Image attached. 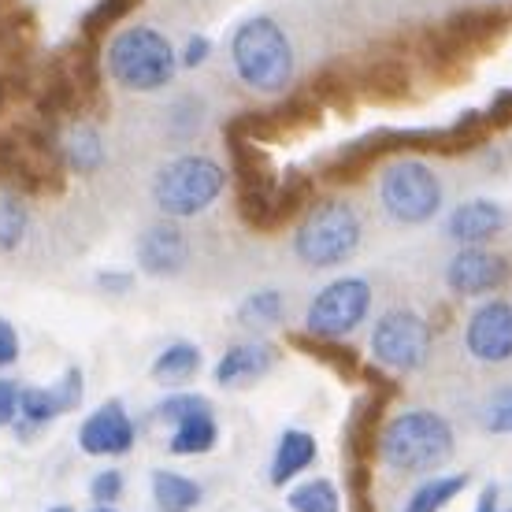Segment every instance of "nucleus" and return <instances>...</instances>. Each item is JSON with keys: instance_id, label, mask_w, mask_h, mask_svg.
I'll use <instances>...</instances> for the list:
<instances>
[{"instance_id": "f257e3e1", "label": "nucleus", "mask_w": 512, "mask_h": 512, "mask_svg": "<svg viewBox=\"0 0 512 512\" xmlns=\"http://www.w3.org/2000/svg\"><path fill=\"white\" fill-rule=\"evenodd\" d=\"M379 457L401 475H431L453 457V427L431 409L397 412L379 431Z\"/></svg>"}, {"instance_id": "f03ea898", "label": "nucleus", "mask_w": 512, "mask_h": 512, "mask_svg": "<svg viewBox=\"0 0 512 512\" xmlns=\"http://www.w3.org/2000/svg\"><path fill=\"white\" fill-rule=\"evenodd\" d=\"M104 67L130 93L167 90L179 75V52L153 26H127L104 49Z\"/></svg>"}, {"instance_id": "7ed1b4c3", "label": "nucleus", "mask_w": 512, "mask_h": 512, "mask_svg": "<svg viewBox=\"0 0 512 512\" xmlns=\"http://www.w3.org/2000/svg\"><path fill=\"white\" fill-rule=\"evenodd\" d=\"M231 64L249 90L282 93L294 82V45L271 15H253L234 30Z\"/></svg>"}, {"instance_id": "20e7f679", "label": "nucleus", "mask_w": 512, "mask_h": 512, "mask_svg": "<svg viewBox=\"0 0 512 512\" xmlns=\"http://www.w3.org/2000/svg\"><path fill=\"white\" fill-rule=\"evenodd\" d=\"M360 238H364V223L357 208L342 197H331L308 208L305 219L297 223L294 253L305 268H338L360 249Z\"/></svg>"}, {"instance_id": "39448f33", "label": "nucleus", "mask_w": 512, "mask_h": 512, "mask_svg": "<svg viewBox=\"0 0 512 512\" xmlns=\"http://www.w3.org/2000/svg\"><path fill=\"white\" fill-rule=\"evenodd\" d=\"M227 190V171L205 153H186L164 164L153 179L156 208L171 219H193L208 212Z\"/></svg>"}, {"instance_id": "423d86ee", "label": "nucleus", "mask_w": 512, "mask_h": 512, "mask_svg": "<svg viewBox=\"0 0 512 512\" xmlns=\"http://www.w3.org/2000/svg\"><path fill=\"white\" fill-rule=\"evenodd\" d=\"M379 205L401 227H420L442 212V182L423 160H394L379 179Z\"/></svg>"}, {"instance_id": "0eeeda50", "label": "nucleus", "mask_w": 512, "mask_h": 512, "mask_svg": "<svg viewBox=\"0 0 512 512\" xmlns=\"http://www.w3.org/2000/svg\"><path fill=\"white\" fill-rule=\"evenodd\" d=\"M372 312V282L360 275H346L334 279L331 286H323L320 294L312 297V305L305 312V334L312 338H346L368 320Z\"/></svg>"}, {"instance_id": "6e6552de", "label": "nucleus", "mask_w": 512, "mask_h": 512, "mask_svg": "<svg viewBox=\"0 0 512 512\" xmlns=\"http://www.w3.org/2000/svg\"><path fill=\"white\" fill-rule=\"evenodd\" d=\"M372 357L390 372H416L431 357V323L412 308H390L372 327Z\"/></svg>"}, {"instance_id": "1a4fd4ad", "label": "nucleus", "mask_w": 512, "mask_h": 512, "mask_svg": "<svg viewBox=\"0 0 512 512\" xmlns=\"http://www.w3.org/2000/svg\"><path fill=\"white\" fill-rule=\"evenodd\" d=\"M156 412H160V420L175 423L171 442H167V449H171L175 457H197V453H212V449H216L219 423H216L212 405H208V397L171 394L156 405Z\"/></svg>"}, {"instance_id": "9d476101", "label": "nucleus", "mask_w": 512, "mask_h": 512, "mask_svg": "<svg viewBox=\"0 0 512 512\" xmlns=\"http://www.w3.org/2000/svg\"><path fill=\"white\" fill-rule=\"evenodd\" d=\"M512 279L509 256L494 253L487 245H461L446 264V286L457 297H494Z\"/></svg>"}, {"instance_id": "9b49d317", "label": "nucleus", "mask_w": 512, "mask_h": 512, "mask_svg": "<svg viewBox=\"0 0 512 512\" xmlns=\"http://www.w3.org/2000/svg\"><path fill=\"white\" fill-rule=\"evenodd\" d=\"M464 346L479 364H509L512 360V301L490 297L464 323Z\"/></svg>"}, {"instance_id": "f8f14e48", "label": "nucleus", "mask_w": 512, "mask_h": 512, "mask_svg": "<svg viewBox=\"0 0 512 512\" xmlns=\"http://www.w3.org/2000/svg\"><path fill=\"white\" fill-rule=\"evenodd\" d=\"M134 438H138V431H134L130 412L123 409V401H108L86 416L82 431H78V446L90 457H123V453H130Z\"/></svg>"}, {"instance_id": "ddd939ff", "label": "nucleus", "mask_w": 512, "mask_h": 512, "mask_svg": "<svg viewBox=\"0 0 512 512\" xmlns=\"http://www.w3.org/2000/svg\"><path fill=\"white\" fill-rule=\"evenodd\" d=\"M190 260V242L175 223H156L138 238V268L153 279L179 275Z\"/></svg>"}, {"instance_id": "4468645a", "label": "nucleus", "mask_w": 512, "mask_h": 512, "mask_svg": "<svg viewBox=\"0 0 512 512\" xmlns=\"http://www.w3.org/2000/svg\"><path fill=\"white\" fill-rule=\"evenodd\" d=\"M505 223H509V216H505V208L498 201L475 197V201H464V205L449 212L446 234L461 245H487L505 231Z\"/></svg>"}, {"instance_id": "2eb2a0df", "label": "nucleus", "mask_w": 512, "mask_h": 512, "mask_svg": "<svg viewBox=\"0 0 512 512\" xmlns=\"http://www.w3.org/2000/svg\"><path fill=\"white\" fill-rule=\"evenodd\" d=\"M275 346L268 342H242V346H231L216 364V383L219 386H245L256 383L275 368Z\"/></svg>"}, {"instance_id": "dca6fc26", "label": "nucleus", "mask_w": 512, "mask_h": 512, "mask_svg": "<svg viewBox=\"0 0 512 512\" xmlns=\"http://www.w3.org/2000/svg\"><path fill=\"white\" fill-rule=\"evenodd\" d=\"M316 438L308 435V431H282L279 438V449H275V461H271V483L275 487H286L294 475L308 472L312 464H316Z\"/></svg>"}, {"instance_id": "f3484780", "label": "nucleus", "mask_w": 512, "mask_h": 512, "mask_svg": "<svg viewBox=\"0 0 512 512\" xmlns=\"http://www.w3.org/2000/svg\"><path fill=\"white\" fill-rule=\"evenodd\" d=\"M308 197H312V179H305V175H290L286 182H279L268 197V208L256 223V231H279L286 219H294L308 205Z\"/></svg>"}, {"instance_id": "a211bd4d", "label": "nucleus", "mask_w": 512, "mask_h": 512, "mask_svg": "<svg viewBox=\"0 0 512 512\" xmlns=\"http://www.w3.org/2000/svg\"><path fill=\"white\" fill-rule=\"evenodd\" d=\"M64 160L71 171H78V175H93V171H101L104 164V141L101 134H97V127H90V123H78V127L67 130L64 138Z\"/></svg>"}, {"instance_id": "6ab92c4d", "label": "nucleus", "mask_w": 512, "mask_h": 512, "mask_svg": "<svg viewBox=\"0 0 512 512\" xmlns=\"http://www.w3.org/2000/svg\"><path fill=\"white\" fill-rule=\"evenodd\" d=\"M153 501L160 512H193L201 501V487L179 472H153Z\"/></svg>"}, {"instance_id": "aec40b11", "label": "nucleus", "mask_w": 512, "mask_h": 512, "mask_svg": "<svg viewBox=\"0 0 512 512\" xmlns=\"http://www.w3.org/2000/svg\"><path fill=\"white\" fill-rule=\"evenodd\" d=\"M197 372H201V349L193 342H171L153 360V379H160V383H186Z\"/></svg>"}, {"instance_id": "412c9836", "label": "nucleus", "mask_w": 512, "mask_h": 512, "mask_svg": "<svg viewBox=\"0 0 512 512\" xmlns=\"http://www.w3.org/2000/svg\"><path fill=\"white\" fill-rule=\"evenodd\" d=\"M290 342H294L297 349H305L308 357H316L320 364L334 368L342 379H353V375H360L357 353H353L349 346H338V342H331V338H312V334H294Z\"/></svg>"}, {"instance_id": "4be33fe9", "label": "nucleus", "mask_w": 512, "mask_h": 512, "mask_svg": "<svg viewBox=\"0 0 512 512\" xmlns=\"http://www.w3.org/2000/svg\"><path fill=\"white\" fill-rule=\"evenodd\" d=\"M464 487H468V475H435V479H427V483L405 501V512H442Z\"/></svg>"}, {"instance_id": "5701e85b", "label": "nucleus", "mask_w": 512, "mask_h": 512, "mask_svg": "<svg viewBox=\"0 0 512 512\" xmlns=\"http://www.w3.org/2000/svg\"><path fill=\"white\" fill-rule=\"evenodd\" d=\"M290 509L294 512H342V498L331 479H308L290 490Z\"/></svg>"}, {"instance_id": "b1692460", "label": "nucleus", "mask_w": 512, "mask_h": 512, "mask_svg": "<svg viewBox=\"0 0 512 512\" xmlns=\"http://www.w3.org/2000/svg\"><path fill=\"white\" fill-rule=\"evenodd\" d=\"M282 312H286V305H282L279 290H256L238 305V320L245 327H275L282 320Z\"/></svg>"}, {"instance_id": "393cba45", "label": "nucleus", "mask_w": 512, "mask_h": 512, "mask_svg": "<svg viewBox=\"0 0 512 512\" xmlns=\"http://www.w3.org/2000/svg\"><path fill=\"white\" fill-rule=\"evenodd\" d=\"M30 231V208L19 197H0V249L12 253L19 249Z\"/></svg>"}, {"instance_id": "a878e982", "label": "nucleus", "mask_w": 512, "mask_h": 512, "mask_svg": "<svg viewBox=\"0 0 512 512\" xmlns=\"http://www.w3.org/2000/svg\"><path fill=\"white\" fill-rule=\"evenodd\" d=\"M409 90V75H405V67L397 64V60H379L372 67V75H368V93L379 97V101H394L401 93Z\"/></svg>"}, {"instance_id": "bb28decb", "label": "nucleus", "mask_w": 512, "mask_h": 512, "mask_svg": "<svg viewBox=\"0 0 512 512\" xmlns=\"http://www.w3.org/2000/svg\"><path fill=\"white\" fill-rule=\"evenodd\" d=\"M19 416H23L30 427H41L60 416V401L52 390H38V386H26L19 390Z\"/></svg>"}, {"instance_id": "cd10ccee", "label": "nucleus", "mask_w": 512, "mask_h": 512, "mask_svg": "<svg viewBox=\"0 0 512 512\" xmlns=\"http://www.w3.org/2000/svg\"><path fill=\"white\" fill-rule=\"evenodd\" d=\"M130 8H134V0H97L90 12H86V19H82V38L97 41L104 30L116 26Z\"/></svg>"}, {"instance_id": "c85d7f7f", "label": "nucleus", "mask_w": 512, "mask_h": 512, "mask_svg": "<svg viewBox=\"0 0 512 512\" xmlns=\"http://www.w3.org/2000/svg\"><path fill=\"white\" fill-rule=\"evenodd\" d=\"M201 119H205V104L193 101V97H182V101H175V108H171V130H175L179 138H190L193 130L201 127Z\"/></svg>"}, {"instance_id": "c756f323", "label": "nucleus", "mask_w": 512, "mask_h": 512, "mask_svg": "<svg viewBox=\"0 0 512 512\" xmlns=\"http://www.w3.org/2000/svg\"><path fill=\"white\" fill-rule=\"evenodd\" d=\"M483 423H487V431H494V435H512V390H501L490 401Z\"/></svg>"}, {"instance_id": "7c9ffc66", "label": "nucleus", "mask_w": 512, "mask_h": 512, "mask_svg": "<svg viewBox=\"0 0 512 512\" xmlns=\"http://www.w3.org/2000/svg\"><path fill=\"white\" fill-rule=\"evenodd\" d=\"M119 494H123V472L108 468V472H97V475H93L90 498L97 501V505H112V501H119Z\"/></svg>"}, {"instance_id": "2f4dec72", "label": "nucleus", "mask_w": 512, "mask_h": 512, "mask_svg": "<svg viewBox=\"0 0 512 512\" xmlns=\"http://www.w3.org/2000/svg\"><path fill=\"white\" fill-rule=\"evenodd\" d=\"M52 394L60 401V412L78 409V401H82V372H78V368H67L64 383L52 386Z\"/></svg>"}, {"instance_id": "473e14b6", "label": "nucleus", "mask_w": 512, "mask_h": 512, "mask_svg": "<svg viewBox=\"0 0 512 512\" xmlns=\"http://www.w3.org/2000/svg\"><path fill=\"white\" fill-rule=\"evenodd\" d=\"M208 56H212V41H208L205 34H193L179 52V67H201Z\"/></svg>"}, {"instance_id": "72a5a7b5", "label": "nucleus", "mask_w": 512, "mask_h": 512, "mask_svg": "<svg viewBox=\"0 0 512 512\" xmlns=\"http://www.w3.org/2000/svg\"><path fill=\"white\" fill-rule=\"evenodd\" d=\"M15 416H19V386L12 379H0V427H8Z\"/></svg>"}, {"instance_id": "f704fd0d", "label": "nucleus", "mask_w": 512, "mask_h": 512, "mask_svg": "<svg viewBox=\"0 0 512 512\" xmlns=\"http://www.w3.org/2000/svg\"><path fill=\"white\" fill-rule=\"evenodd\" d=\"M15 360H19V334H15L12 323L0 316V368H8Z\"/></svg>"}, {"instance_id": "c9c22d12", "label": "nucleus", "mask_w": 512, "mask_h": 512, "mask_svg": "<svg viewBox=\"0 0 512 512\" xmlns=\"http://www.w3.org/2000/svg\"><path fill=\"white\" fill-rule=\"evenodd\" d=\"M97 286L108 290V294H130L134 275H130V271H101V275H97Z\"/></svg>"}, {"instance_id": "e433bc0d", "label": "nucleus", "mask_w": 512, "mask_h": 512, "mask_svg": "<svg viewBox=\"0 0 512 512\" xmlns=\"http://www.w3.org/2000/svg\"><path fill=\"white\" fill-rule=\"evenodd\" d=\"M487 123H512V90L498 93L487 112Z\"/></svg>"}, {"instance_id": "4c0bfd02", "label": "nucleus", "mask_w": 512, "mask_h": 512, "mask_svg": "<svg viewBox=\"0 0 512 512\" xmlns=\"http://www.w3.org/2000/svg\"><path fill=\"white\" fill-rule=\"evenodd\" d=\"M475 512H498V487H494V483L483 487V494L475 501Z\"/></svg>"}, {"instance_id": "58836bf2", "label": "nucleus", "mask_w": 512, "mask_h": 512, "mask_svg": "<svg viewBox=\"0 0 512 512\" xmlns=\"http://www.w3.org/2000/svg\"><path fill=\"white\" fill-rule=\"evenodd\" d=\"M93 512H116V509H112V505H97Z\"/></svg>"}, {"instance_id": "ea45409f", "label": "nucleus", "mask_w": 512, "mask_h": 512, "mask_svg": "<svg viewBox=\"0 0 512 512\" xmlns=\"http://www.w3.org/2000/svg\"><path fill=\"white\" fill-rule=\"evenodd\" d=\"M49 512H75V509H49Z\"/></svg>"}, {"instance_id": "a19ab883", "label": "nucleus", "mask_w": 512, "mask_h": 512, "mask_svg": "<svg viewBox=\"0 0 512 512\" xmlns=\"http://www.w3.org/2000/svg\"><path fill=\"white\" fill-rule=\"evenodd\" d=\"M509 512H512V509H509Z\"/></svg>"}]
</instances>
